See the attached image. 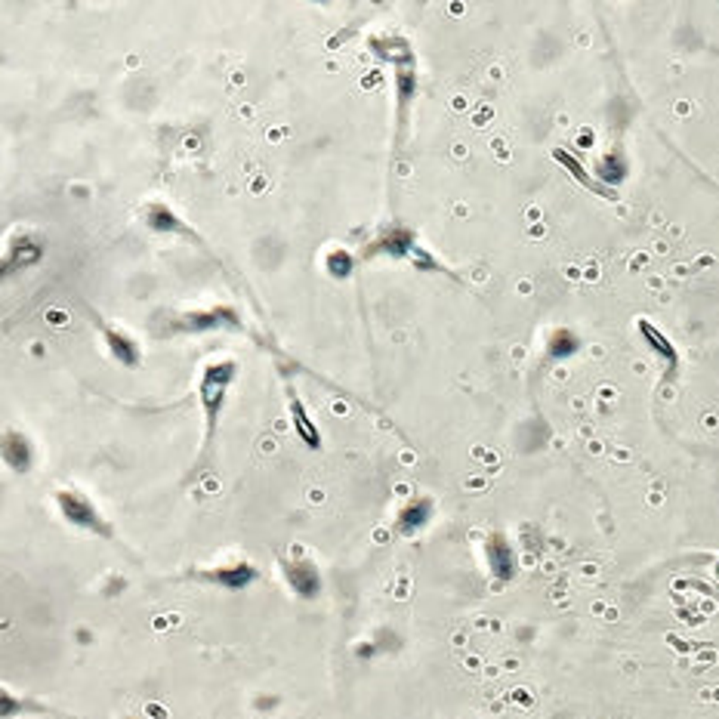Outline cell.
<instances>
[{
	"instance_id": "6da1fadb",
	"label": "cell",
	"mask_w": 719,
	"mask_h": 719,
	"mask_svg": "<svg viewBox=\"0 0 719 719\" xmlns=\"http://www.w3.org/2000/svg\"><path fill=\"white\" fill-rule=\"evenodd\" d=\"M238 377V365L235 361H210L201 370V380H198V402H201V411H205V451L210 445H214L216 439V423H220V414L226 408V398H229V389L232 383H235Z\"/></svg>"
},
{
	"instance_id": "7a4b0ae2",
	"label": "cell",
	"mask_w": 719,
	"mask_h": 719,
	"mask_svg": "<svg viewBox=\"0 0 719 719\" xmlns=\"http://www.w3.org/2000/svg\"><path fill=\"white\" fill-rule=\"evenodd\" d=\"M365 257H389V259H411L414 266L430 268V272H445V263L435 259L430 250H423L417 241V232L408 226H389L383 229L374 241L368 244Z\"/></svg>"
},
{
	"instance_id": "3957f363",
	"label": "cell",
	"mask_w": 719,
	"mask_h": 719,
	"mask_svg": "<svg viewBox=\"0 0 719 719\" xmlns=\"http://www.w3.org/2000/svg\"><path fill=\"white\" fill-rule=\"evenodd\" d=\"M56 506H59L62 519L68 522V525L81 528V532H90L96 537H105V541H114V528L103 519V513L96 510V504H93L86 494L62 488V491H56Z\"/></svg>"
},
{
	"instance_id": "277c9868",
	"label": "cell",
	"mask_w": 719,
	"mask_h": 719,
	"mask_svg": "<svg viewBox=\"0 0 719 719\" xmlns=\"http://www.w3.org/2000/svg\"><path fill=\"white\" fill-rule=\"evenodd\" d=\"M420 90V77H417V65H408V68H396V136L402 140L405 127L411 121V108L414 99H417Z\"/></svg>"
},
{
	"instance_id": "5b68a950",
	"label": "cell",
	"mask_w": 719,
	"mask_h": 719,
	"mask_svg": "<svg viewBox=\"0 0 719 719\" xmlns=\"http://www.w3.org/2000/svg\"><path fill=\"white\" fill-rule=\"evenodd\" d=\"M285 580L300 599L322 596V587H324L322 571H318V565L309 562V559H290V562H285Z\"/></svg>"
},
{
	"instance_id": "8992f818",
	"label": "cell",
	"mask_w": 719,
	"mask_h": 719,
	"mask_svg": "<svg viewBox=\"0 0 719 719\" xmlns=\"http://www.w3.org/2000/svg\"><path fill=\"white\" fill-rule=\"evenodd\" d=\"M370 53L380 62H389L396 68H408V65H417V56H414V47L402 34H374L368 38Z\"/></svg>"
},
{
	"instance_id": "52a82bcc",
	"label": "cell",
	"mask_w": 719,
	"mask_h": 719,
	"mask_svg": "<svg viewBox=\"0 0 719 719\" xmlns=\"http://www.w3.org/2000/svg\"><path fill=\"white\" fill-rule=\"evenodd\" d=\"M432 515H435L432 497H411L396 515V532L402 537H417L432 522Z\"/></svg>"
},
{
	"instance_id": "ba28073f",
	"label": "cell",
	"mask_w": 719,
	"mask_h": 719,
	"mask_svg": "<svg viewBox=\"0 0 719 719\" xmlns=\"http://www.w3.org/2000/svg\"><path fill=\"white\" fill-rule=\"evenodd\" d=\"M183 331H214V328H244L241 315L232 306H210V309H195L188 312L179 324Z\"/></svg>"
},
{
	"instance_id": "9c48e42d",
	"label": "cell",
	"mask_w": 719,
	"mask_h": 719,
	"mask_svg": "<svg viewBox=\"0 0 719 719\" xmlns=\"http://www.w3.org/2000/svg\"><path fill=\"white\" fill-rule=\"evenodd\" d=\"M142 220H145V226H149L151 232H161V235H186V238H198V235H195V229L188 226L183 216H179L173 207L161 205V201H155V205L145 207Z\"/></svg>"
},
{
	"instance_id": "30bf717a",
	"label": "cell",
	"mask_w": 719,
	"mask_h": 719,
	"mask_svg": "<svg viewBox=\"0 0 719 719\" xmlns=\"http://www.w3.org/2000/svg\"><path fill=\"white\" fill-rule=\"evenodd\" d=\"M201 578H205L207 584L223 587V590H244V587H250L253 580L259 578V571L253 569L250 562H229V565H216V569L205 571Z\"/></svg>"
},
{
	"instance_id": "8fae6325",
	"label": "cell",
	"mask_w": 719,
	"mask_h": 719,
	"mask_svg": "<svg viewBox=\"0 0 719 719\" xmlns=\"http://www.w3.org/2000/svg\"><path fill=\"white\" fill-rule=\"evenodd\" d=\"M99 328H103V340H105L108 352H112V359H118V365H123V368L140 365L142 350L130 333H123L121 328H108V324H99Z\"/></svg>"
},
{
	"instance_id": "7c38bea8",
	"label": "cell",
	"mask_w": 719,
	"mask_h": 719,
	"mask_svg": "<svg viewBox=\"0 0 719 719\" xmlns=\"http://www.w3.org/2000/svg\"><path fill=\"white\" fill-rule=\"evenodd\" d=\"M287 408H290V420H294V430L303 439V445L318 451V448H322V430H318V423L309 417L306 405H303V398L296 396L294 389H287Z\"/></svg>"
},
{
	"instance_id": "4fadbf2b",
	"label": "cell",
	"mask_w": 719,
	"mask_h": 719,
	"mask_svg": "<svg viewBox=\"0 0 719 719\" xmlns=\"http://www.w3.org/2000/svg\"><path fill=\"white\" fill-rule=\"evenodd\" d=\"M485 559H488V569L497 580H510L515 575V556L510 550V543L500 534H491L485 541Z\"/></svg>"
},
{
	"instance_id": "5bb4252c",
	"label": "cell",
	"mask_w": 719,
	"mask_h": 719,
	"mask_svg": "<svg viewBox=\"0 0 719 719\" xmlns=\"http://www.w3.org/2000/svg\"><path fill=\"white\" fill-rule=\"evenodd\" d=\"M4 460L10 469H16V473H28L34 463V448L32 441L25 439L22 432H6L4 439Z\"/></svg>"
},
{
	"instance_id": "9a60e30c",
	"label": "cell",
	"mask_w": 719,
	"mask_h": 719,
	"mask_svg": "<svg viewBox=\"0 0 719 719\" xmlns=\"http://www.w3.org/2000/svg\"><path fill=\"white\" fill-rule=\"evenodd\" d=\"M324 268H328L331 278L343 281L355 272V257L346 247H333V250H328V257H324Z\"/></svg>"
},
{
	"instance_id": "2e32d148",
	"label": "cell",
	"mask_w": 719,
	"mask_h": 719,
	"mask_svg": "<svg viewBox=\"0 0 719 719\" xmlns=\"http://www.w3.org/2000/svg\"><path fill=\"white\" fill-rule=\"evenodd\" d=\"M19 247L16 250V259H19V266H32V263H38L41 259V253H43V247L38 241H32V238H19V241H13Z\"/></svg>"
},
{
	"instance_id": "e0dca14e",
	"label": "cell",
	"mask_w": 719,
	"mask_h": 719,
	"mask_svg": "<svg viewBox=\"0 0 719 719\" xmlns=\"http://www.w3.org/2000/svg\"><path fill=\"white\" fill-rule=\"evenodd\" d=\"M571 333H556V340H553V352L556 355H565V352H571L575 350V343H571Z\"/></svg>"
}]
</instances>
